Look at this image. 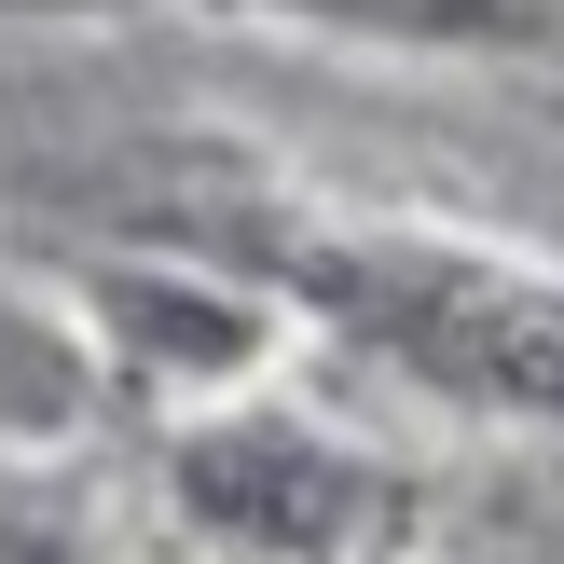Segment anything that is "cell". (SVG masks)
I'll return each mask as SVG.
<instances>
[{"label":"cell","instance_id":"1","mask_svg":"<svg viewBox=\"0 0 564 564\" xmlns=\"http://www.w3.org/2000/svg\"><path fill=\"white\" fill-rule=\"evenodd\" d=\"M275 303L358 345L386 386L468 413V427H538L564 441V275L510 262L468 235H413V220H317L275 262Z\"/></svg>","mask_w":564,"mask_h":564},{"label":"cell","instance_id":"4","mask_svg":"<svg viewBox=\"0 0 564 564\" xmlns=\"http://www.w3.org/2000/svg\"><path fill=\"white\" fill-rule=\"evenodd\" d=\"M303 14H345V28H523V0H303Z\"/></svg>","mask_w":564,"mask_h":564},{"label":"cell","instance_id":"3","mask_svg":"<svg viewBox=\"0 0 564 564\" xmlns=\"http://www.w3.org/2000/svg\"><path fill=\"white\" fill-rule=\"evenodd\" d=\"M83 317H97L110 372L165 386V400H235V386H262L275 330H290V303H275V275H220V262H110L97 290H83Z\"/></svg>","mask_w":564,"mask_h":564},{"label":"cell","instance_id":"2","mask_svg":"<svg viewBox=\"0 0 564 564\" xmlns=\"http://www.w3.org/2000/svg\"><path fill=\"white\" fill-rule=\"evenodd\" d=\"M165 496H180L193 538H220V551H290V564L386 551L413 523V482L386 455H358V441L275 413L262 386L180 413V441H165Z\"/></svg>","mask_w":564,"mask_h":564}]
</instances>
